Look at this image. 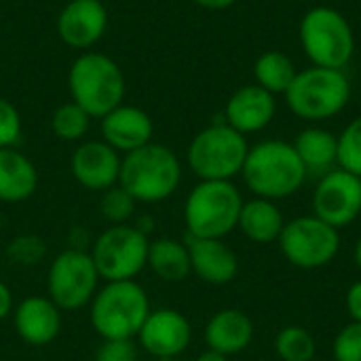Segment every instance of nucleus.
I'll list each match as a JSON object with an SVG mask.
<instances>
[{
  "label": "nucleus",
  "instance_id": "1",
  "mask_svg": "<svg viewBox=\"0 0 361 361\" xmlns=\"http://www.w3.org/2000/svg\"><path fill=\"white\" fill-rule=\"evenodd\" d=\"M241 176L254 197L277 203L296 195L309 173L294 144L283 140H264L250 146Z\"/></svg>",
  "mask_w": 361,
  "mask_h": 361
},
{
  "label": "nucleus",
  "instance_id": "2",
  "mask_svg": "<svg viewBox=\"0 0 361 361\" xmlns=\"http://www.w3.org/2000/svg\"><path fill=\"white\" fill-rule=\"evenodd\" d=\"M150 311V298L135 279L104 281L89 305V319L102 341H135Z\"/></svg>",
  "mask_w": 361,
  "mask_h": 361
},
{
  "label": "nucleus",
  "instance_id": "3",
  "mask_svg": "<svg viewBox=\"0 0 361 361\" xmlns=\"http://www.w3.org/2000/svg\"><path fill=\"white\" fill-rule=\"evenodd\" d=\"M182 182V163L178 154L157 142H150L121 161L118 184L137 203L167 201Z\"/></svg>",
  "mask_w": 361,
  "mask_h": 361
},
{
  "label": "nucleus",
  "instance_id": "4",
  "mask_svg": "<svg viewBox=\"0 0 361 361\" xmlns=\"http://www.w3.org/2000/svg\"><path fill=\"white\" fill-rule=\"evenodd\" d=\"M68 89L72 102L91 118H104L125 99V76L118 63L97 51H82L70 66Z\"/></svg>",
  "mask_w": 361,
  "mask_h": 361
},
{
  "label": "nucleus",
  "instance_id": "5",
  "mask_svg": "<svg viewBox=\"0 0 361 361\" xmlns=\"http://www.w3.org/2000/svg\"><path fill=\"white\" fill-rule=\"evenodd\" d=\"M243 197L228 180H199L184 201L186 237L224 239L237 231Z\"/></svg>",
  "mask_w": 361,
  "mask_h": 361
},
{
  "label": "nucleus",
  "instance_id": "6",
  "mask_svg": "<svg viewBox=\"0 0 361 361\" xmlns=\"http://www.w3.org/2000/svg\"><path fill=\"white\" fill-rule=\"evenodd\" d=\"M351 99V82L343 70L307 68L286 91L288 108L302 121L319 123L341 114Z\"/></svg>",
  "mask_w": 361,
  "mask_h": 361
},
{
  "label": "nucleus",
  "instance_id": "7",
  "mask_svg": "<svg viewBox=\"0 0 361 361\" xmlns=\"http://www.w3.org/2000/svg\"><path fill=\"white\" fill-rule=\"evenodd\" d=\"M250 144L243 133L226 123H214L201 129L186 152L190 171L199 180H228L241 176Z\"/></svg>",
  "mask_w": 361,
  "mask_h": 361
},
{
  "label": "nucleus",
  "instance_id": "8",
  "mask_svg": "<svg viewBox=\"0 0 361 361\" xmlns=\"http://www.w3.org/2000/svg\"><path fill=\"white\" fill-rule=\"evenodd\" d=\"M300 44L319 68L343 70L355 53V36L347 17L332 6H313L300 21Z\"/></svg>",
  "mask_w": 361,
  "mask_h": 361
},
{
  "label": "nucleus",
  "instance_id": "9",
  "mask_svg": "<svg viewBox=\"0 0 361 361\" xmlns=\"http://www.w3.org/2000/svg\"><path fill=\"white\" fill-rule=\"evenodd\" d=\"M148 245V235L137 226L114 224L95 237L89 254L104 281H127L146 269Z\"/></svg>",
  "mask_w": 361,
  "mask_h": 361
},
{
  "label": "nucleus",
  "instance_id": "10",
  "mask_svg": "<svg viewBox=\"0 0 361 361\" xmlns=\"http://www.w3.org/2000/svg\"><path fill=\"white\" fill-rule=\"evenodd\" d=\"M99 273L89 252L70 247L59 252L47 271V296L59 311H80L99 290Z\"/></svg>",
  "mask_w": 361,
  "mask_h": 361
},
{
  "label": "nucleus",
  "instance_id": "11",
  "mask_svg": "<svg viewBox=\"0 0 361 361\" xmlns=\"http://www.w3.org/2000/svg\"><path fill=\"white\" fill-rule=\"evenodd\" d=\"M277 243L292 267L315 271L328 267L338 256L341 231L311 214L286 222Z\"/></svg>",
  "mask_w": 361,
  "mask_h": 361
},
{
  "label": "nucleus",
  "instance_id": "12",
  "mask_svg": "<svg viewBox=\"0 0 361 361\" xmlns=\"http://www.w3.org/2000/svg\"><path fill=\"white\" fill-rule=\"evenodd\" d=\"M313 216L338 231L351 226L361 216V178L341 167L324 173L313 192Z\"/></svg>",
  "mask_w": 361,
  "mask_h": 361
},
{
  "label": "nucleus",
  "instance_id": "13",
  "mask_svg": "<svg viewBox=\"0 0 361 361\" xmlns=\"http://www.w3.org/2000/svg\"><path fill=\"white\" fill-rule=\"evenodd\" d=\"M135 341L154 361H169L188 349L192 326L178 309H152Z\"/></svg>",
  "mask_w": 361,
  "mask_h": 361
},
{
  "label": "nucleus",
  "instance_id": "14",
  "mask_svg": "<svg viewBox=\"0 0 361 361\" xmlns=\"http://www.w3.org/2000/svg\"><path fill=\"white\" fill-rule=\"evenodd\" d=\"M123 157L104 140H89L72 152L70 169L74 180L93 192H104L118 184Z\"/></svg>",
  "mask_w": 361,
  "mask_h": 361
},
{
  "label": "nucleus",
  "instance_id": "15",
  "mask_svg": "<svg viewBox=\"0 0 361 361\" xmlns=\"http://www.w3.org/2000/svg\"><path fill=\"white\" fill-rule=\"evenodd\" d=\"M108 30V11L102 0H70L57 17L59 38L78 51L91 49Z\"/></svg>",
  "mask_w": 361,
  "mask_h": 361
},
{
  "label": "nucleus",
  "instance_id": "16",
  "mask_svg": "<svg viewBox=\"0 0 361 361\" xmlns=\"http://www.w3.org/2000/svg\"><path fill=\"white\" fill-rule=\"evenodd\" d=\"M13 326L30 347L51 345L61 330V311L49 296H27L15 305Z\"/></svg>",
  "mask_w": 361,
  "mask_h": 361
},
{
  "label": "nucleus",
  "instance_id": "17",
  "mask_svg": "<svg viewBox=\"0 0 361 361\" xmlns=\"http://www.w3.org/2000/svg\"><path fill=\"white\" fill-rule=\"evenodd\" d=\"M99 121H102V140L108 146H112L118 154L133 152L152 142L154 123L150 114L137 106L121 104Z\"/></svg>",
  "mask_w": 361,
  "mask_h": 361
},
{
  "label": "nucleus",
  "instance_id": "18",
  "mask_svg": "<svg viewBox=\"0 0 361 361\" xmlns=\"http://www.w3.org/2000/svg\"><path fill=\"white\" fill-rule=\"evenodd\" d=\"M277 102L275 95L258 85H247L237 89L224 108V123L235 131L247 135L258 133L271 125L275 118Z\"/></svg>",
  "mask_w": 361,
  "mask_h": 361
},
{
  "label": "nucleus",
  "instance_id": "19",
  "mask_svg": "<svg viewBox=\"0 0 361 361\" xmlns=\"http://www.w3.org/2000/svg\"><path fill=\"white\" fill-rule=\"evenodd\" d=\"M190 254L192 273L209 286H226L239 275V258L224 239H184Z\"/></svg>",
  "mask_w": 361,
  "mask_h": 361
},
{
  "label": "nucleus",
  "instance_id": "20",
  "mask_svg": "<svg viewBox=\"0 0 361 361\" xmlns=\"http://www.w3.org/2000/svg\"><path fill=\"white\" fill-rule=\"evenodd\" d=\"M203 336L207 349L231 357L252 345L254 322L239 309H222L209 317Z\"/></svg>",
  "mask_w": 361,
  "mask_h": 361
},
{
  "label": "nucleus",
  "instance_id": "21",
  "mask_svg": "<svg viewBox=\"0 0 361 361\" xmlns=\"http://www.w3.org/2000/svg\"><path fill=\"white\" fill-rule=\"evenodd\" d=\"M38 188L36 165L15 146L0 148V201L21 203L27 201Z\"/></svg>",
  "mask_w": 361,
  "mask_h": 361
},
{
  "label": "nucleus",
  "instance_id": "22",
  "mask_svg": "<svg viewBox=\"0 0 361 361\" xmlns=\"http://www.w3.org/2000/svg\"><path fill=\"white\" fill-rule=\"evenodd\" d=\"M283 226H286V218L275 201L260 199V197L243 201L237 228L252 243L269 245L279 241Z\"/></svg>",
  "mask_w": 361,
  "mask_h": 361
},
{
  "label": "nucleus",
  "instance_id": "23",
  "mask_svg": "<svg viewBox=\"0 0 361 361\" xmlns=\"http://www.w3.org/2000/svg\"><path fill=\"white\" fill-rule=\"evenodd\" d=\"M146 267L165 283H180L190 273V254L186 241L173 237L152 239L148 245V262Z\"/></svg>",
  "mask_w": 361,
  "mask_h": 361
},
{
  "label": "nucleus",
  "instance_id": "24",
  "mask_svg": "<svg viewBox=\"0 0 361 361\" xmlns=\"http://www.w3.org/2000/svg\"><path fill=\"white\" fill-rule=\"evenodd\" d=\"M294 148L307 169V173H328L332 165H338V137L322 127H309L298 133Z\"/></svg>",
  "mask_w": 361,
  "mask_h": 361
},
{
  "label": "nucleus",
  "instance_id": "25",
  "mask_svg": "<svg viewBox=\"0 0 361 361\" xmlns=\"http://www.w3.org/2000/svg\"><path fill=\"white\" fill-rule=\"evenodd\" d=\"M298 70L294 66V61L281 53V51H267L262 53L256 63H254V78L256 85L267 89L269 93H283L290 89V85L294 82Z\"/></svg>",
  "mask_w": 361,
  "mask_h": 361
},
{
  "label": "nucleus",
  "instance_id": "26",
  "mask_svg": "<svg viewBox=\"0 0 361 361\" xmlns=\"http://www.w3.org/2000/svg\"><path fill=\"white\" fill-rule=\"evenodd\" d=\"M275 351L281 361H313L317 341L302 326H286L275 336Z\"/></svg>",
  "mask_w": 361,
  "mask_h": 361
},
{
  "label": "nucleus",
  "instance_id": "27",
  "mask_svg": "<svg viewBox=\"0 0 361 361\" xmlns=\"http://www.w3.org/2000/svg\"><path fill=\"white\" fill-rule=\"evenodd\" d=\"M89 125H91V116L74 102L61 104L51 116V129L63 142L82 140L85 133L89 131Z\"/></svg>",
  "mask_w": 361,
  "mask_h": 361
},
{
  "label": "nucleus",
  "instance_id": "28",
  "mask_svg": "<svg viewBox=\"0 0 361 361\" xmlns=\"http://www.w3.org/2000/svg\"><path fill=\"white\" fill-rule=\"evenodd\" d=\"M135 205H137V201L121 184L104 190L99 197V214L104 216V220L110 226L129 224V220L135 214Z\"/></svg>",
  "mask_w": 361,
  "mask_h": 361
},
{
  "label": "nucleus",
  "instance_id": "29",
  "mask_svg": "<svg viewBox=\"0 0 361 361\" xmlns=\"http://www.w3.org/2000/svg\"><path fill=\"white\" fill-rule=\"evenodd\" d=\"M338 167L361 178V116L351 121L338 135Z\"/></svg>",
  "mask_w": 361,
  "mask_h": 361
},
{
  "label": "nucleus",
  "instance_id": "30",
  "mask_svg": "<svg viewBox=\"0 0 361 361\" xmlns=\"http://www.w3.org/2000/svg\"><path fill=\"white\" fill-rule=\"evenodd\" d=\"M334 361H361V324L349 322L334 338Z\"/></svg>",
  "mask_w": 361,
  "mask_h": 361
},
{
  "label": "nucleus",
  "instance_id": "31",
  "mask_svg": "<svg viewBox=\"0 0 361 361\" xmlns=\"http://www.w3.org/2000/svg\"><path fill=\"white\" fill-rule=\"evenodd\" d=\"M44 252H47L44 241L34 235H21L8 243V258L23 267L40 262L44 258Z\"/></svg>",
  "mask_w": 361,
  "mask_h": 361
},
{
  "label": "nucleus",
  "instance_id": "32",
  "mask_svg": "<svg viewBox=\"0 0 361 361\" xmlns=\"http://www.w3.org/2000/svg\"><path fill=\"white\" fill-rule=\"evenodd\" d=\"M21 140V114L4 97H0V148H13Z\"/></svg>",
  "mask_w": 361,
  "mask_h": 361
},
{
  "label": "nucleus",
  "instance_id": "33",
  "mask_svg": "<svg viewBox=\"0 0 361 361\" xmlns=\"http://www.w3.org/2000/svg\"><path fill=\"white\" fill-rule=\"evenodd\" d=\"M93 361H140V349L135 341L127 338L102 341L93 355Z\"/></svg>",
  "mask_w": 361,
  "mask_h": 361
},
{
  "label": "nucleus",
  "instance_id": "34",
  "mask_svg": "<svg viewBox=\"0 0 361 361\" xmlns=\"http://www.w3.org/2000/svg\"><path fill=\"white\" fill-rule=\"evenodd\" d=\"M345 307H347V313H349L351 322L361 324V279L360 281H355V283L347 290Z\"/></svg>",
  "mask_w": 361,
  "mask_h": 361
},
{
  "label": "nucleus",
  "instance_id": "35",
  "mask_svg": "<svg viewBox=\"0 0 361 361\" xmlns=\"http://www.w3.org/2000/svg\"><path fill=\"white\" fill-rule=\"evenodd\" d=\"M13 311H15V298H13V292H11V288H8L4 281H0V322H2V319H6V317H11V315H13Z\"/></svg>",
  "mask_w": 361,
  "mask_h": 361
},
{
  "label": "nucleus",
  "instance_id": "36",
  "mask_svg": "<svg viewBox=\"0 0 361 361\" xmlns=\"http://www.w3.org/2000/svg\"><path fill=\"white\" fill-rule=\"evenodd\" d=\"M192 2H197V4H199V6H203V8L222 11V8H228V6H233L237 0H192Z\"/></svg>",
  "mask_w": 361,
  "mask_h": 361
},
{
  "label": "nucleus",
  "instance_id": "37",
  "mask_svg": "<svg viewBox=\"0 0 361 361\" xmlns=\"http://www.w3.org/2000/svg\"><path fill=\"white\" fill-rule=\"evenodd\" d=\"M195 361H228V357L222 355V353H216V351L207 349V351H203Z\"/></svg>",
  "mask_w": 361,
  "mask_h": 361
},
{
  "label": "nucleus",
  "instance_id": "38",
  "mask_svg": "<svg viewBox=\"0 0 361 361\" xmlns=\"http://www.w3.org/2000/svg\"><path fill=\"white\" fill-rule=\"evenodd\" d=\"M353 260H355V267L361 271V237L357 239L355 247H353Z\"/></svg>",
  "mask_w": 361,
  "mask_h": 361
},
{
  "label": "nucleus",
  "instance_id": "39",
  "mask_svg": "<svg viewBox=\"0 0 361 361\" xmlns=\"http://www.w3.org/2000/svg\"><path fill=\"white\" fill-rule=\"evenodd\" d=\"M0 264H2V258H0Z\"/></svg>",
  "mask_w": 361,
  "mask_h": 361
}]
</instances>
